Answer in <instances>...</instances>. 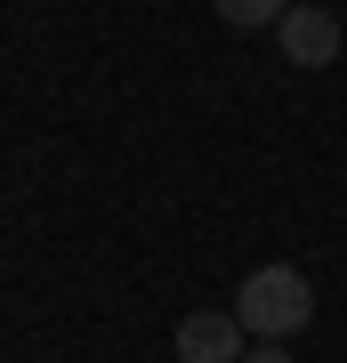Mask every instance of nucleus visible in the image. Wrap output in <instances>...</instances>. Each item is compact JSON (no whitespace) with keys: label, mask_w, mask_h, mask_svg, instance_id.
Returning a JSON list of instances; mask_svg holds the SVG:
<instances>
[{"label":"nucleus","mask_w":347,"mask_h":363,"mask_svg":"<svg viewBox=\"0 0 347 363\" xmlns=\"http://www.w3.org/2000/svg\"><path fill=\"white\" fill-rule=\"evenodd\" d=\"M219 16L234 33H258V25H283V9H275V0H219Z\"/></svg>","instance_id":"20e7f679"},{"label":"nucleus","mask_w":347,"mask_h":363,"mask_svg":"<svg viewBox=\"0 0 347 363\" xmlns=\"http://www.w3.org/2000/svg\"><path fill=\"white\" fill-rule=\"evenodd\" d=\"M243 355H250V331L234 315H219V307L178 323V363H243Z\"/></svg>","instance_id":"7ed1b4c3"},{"label":"nucleus","mask_w":347,"mask_h":363,"mask_svg":"<svg viewBox=\"0 0 347 363\" xmlns=\"http://www.w3.org/2000/svg\"><path fill=\"white\" fill-rule=\"evenodd\" d=\"M234 323L250 339H267V347H291L315 323V283L299 267H250L243 291H234Z\"/></svg>","instance_id":"f257e3e1"},{"label":"nucleus","mask_w":347,"mask_h":363,"mask_svg":"<svg viewBox=\"0 0 347 363\" xmlns=\"http://www.w3.org/2000/svg\"><path fill=\"white\" fill-rule=\"evenodd\" d=\"M275 40H283V65H307V73H315V65H331V57H339L347 25H339L331 9H315V0H307V9H283Z\"/></svg>","instance_id":"f03ea898"},{"label":"nucleus","mask_w":347,"mask_h":363,"mask_svg":"<svg viewBox=\"0 0 347 363\" xmlns=\"http://www.w3.org/2000/svg\"><path fill=\"white\" fill-rule=\"evenodd\" d=\"M243 363H291V347H267V339H250V355Z\"/></svg>","instance_id":"39448f33"}]
</instances>
